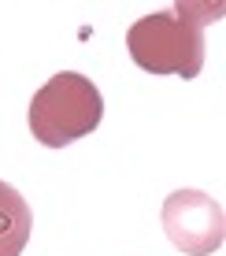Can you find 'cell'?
I'll return each mask as SVG.
<instances>
[{
  "mask_svg": "<svg viewBox=\"0 0 226 256\" xmlns=\"http://www.w3.org/2000/svg\"><path fill=\"white\" fill-rule=\"evenodd\" d=\"M26 119H30V134L45 148H63L100 126L104 96L93 86V78L78 70H59L30 96Z\"/></svg>",
  "mask_w": 226,
  "mask_h": 256,
  "instance_id": "obj_2",
  "label": "cell"
},
{
  "mask_svg": "<svg viewBox=\"0 0 226 256\" xmlns=\"http://www.w3.org/2000/svg\"><path fill=\"white\" fill-rule=\"evenodd\" d=\"M163 230L171 245L186 256H212L223 249L226 238V216L223 204L204 190H175L163 200Z\"/></svg>",
  "mask_w": 226,
  "mask_h": 256,
  "instance_id": "obj_3",
  "label": "cell"
},
{
  "mask_svg": "<svg viewBox=\"0 0 226 256\" xmlns=\"http://www.w3.org/2000/svg\"><path fill=\"white\" fill-rule=\"evenodd\" d=\"M223 19V4H175L171 12H156L137 19L126 30V48L149 74L197 78L204 67V26Z\"/></svg>",
  "mask_w": 226,
  "mask_h": 256,
  "instance_id": "obj_1",
  "label": "cell"
},
{
  "mask_svg": "<svg viewBox=\"0 0 226 256\" xmlns=\"http://www.w3.org/2000/svg\"><path fill=\"white\" fill-rule=\"evenodd\" d=\"M30 204L15 186L0 182V256H22L26 242H30Z\"/></svg>",
  "mask_w": 226,
  "mask_h": 256,
  "instance_id": "obj_4",
  "label": "cell"
}]
</instances>
